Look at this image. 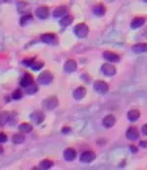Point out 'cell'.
Segmentation results:
<instances>
[{
  "mask_svg": "<svg viewBox=\"0 0 147 170\" xmlns=\"http://www.w3.org/2000/svg\"><path fill=\"white\" fill-rule=\"evenodd\" d=\"M88 32H89V29L84 23L78 24L77 26L74 28V34L79 38H83L85 37H87Z\"/></svg>",
  "mask_w": 147,
  "mask_h": 170,
  "instance_id": "obj_1",
  "label": "cell"
},
{
  "mask_svg": "<svg viewBox=\"0 0 147 170\" xmlns=\"http://www.w3.org/2000/svg\"><path fill=\"white\" fill-rule=\"evenodd\" d=\"M53 75L50 73L49 71H44L42 73H40V75L37 78V81L40 85L43 86H47V85L51 84L53 81Z\"/></svg>",
  "mask_w": 147,
  "mask_h": 170,
  "instance_id": "obj_2",
  "label": "cell"
},
{
  "mask_svg": "<svg viewBox=\"0 0 147 170\" xmlns=\"http://www.w3.org/2000/svg\"><path fill=\"white\" fill-rule=\"evenodd\" d=\"M58 98L56 97H47L46 99H44L43 101V106L45 109H47V110H53L54 108H56L58 106Z\"/></svg>",
  "mask_w": 147,
  "mask_h": 170,
  "instance_id": "obj_3",
  "label": "cell"
},
{
  "mask_svg": "<svg viewBox=\"0 0 147 170\" xmlns=\"http://www.w3.org/2000/svg\"><path fill=\"white\" fill-rule=\"evenodd\" d=\"M93 88L97 93L101 94H105L107 93L109 91V86L107 83H105L103 81H96L93 84Z\"/></svg>",
  "mask_w": 147,
  "mask_h": 170,
  "instance_id": "obj_4",
  "label": "cell"
},
{
  "mask_svg": "<svg viewBox=\"0 0 147 170\" xmlns=\"http://www.w3.org/2000/svg\"><path fill=\"white\" fill-rule=\"evenodd\" d=\"M44 119H45V114L40 110H37L30 114V120L37 125L41 124L44 121Z\"/></svg>",
  "mask_w": 147,
  "mask_h": 170,
  "instance_id": "obj_5",
  "label": "cell"
},
{
  "mask_svg": "<svg viewBox=\"0 0 147 170\" xmlns=\"http://www.w3.org/2000/svg\"><path fill=\"white\" fill-rule=\"evenodd\" d=\"M96 157V154L92 151H87L82 153L80 156V161L83 163H90L92 162Z\"/></svg>",
  "mask_w": 147,
  "mask_h": 170,
  "instance_id": "obj_6",
  "label": "cell"
},
{
  "mask_svg": "<svg viewBox=\"0 0 147 170\" xmlns=\"http://www.w3.org/2000/svg\"><path fill=\"white\" fill-rule=\"evenodd\" d=\"M101 71H102V73L105 75V76L111 77V76H114V75L116 74V68L112 64L105 63L102 66V68H101Z\"/></svg>",
  "mask_w": 147,
  "mask_h": 170,
  "instance_id": "obj_7",
  "label": "cell"
},
{
  "mask_svg": "<svg viewBox=\"0 0 147 170\" xmlns=\"http://www.w3.org/2000/svg\"><path fill=\"white\" fill-rule=\"evenodd\" d=\"M35 15H37L39 19L45 20L49 16V9L46 6H40L37 9V11H35Z\"/></svg>",
  "mask_w": 147,
  "mask_h": 170,
  "instance_id": "obj_8",
  "label": "cell"
},
{
  "mask_svg": "<svg viewBox=\"0 0 147 170\" xmlns=\"http://www.w3.org/2000/svg\"><path fill=\"white\" fill-rule=\"evenodd\" d=\"M63 156L67 161H73L74 159L77 157V152H75V149L72 148H66L64 151Z\"/></svg>",
  "mask_w": 147,
  "mask_h": 170,
  "instance_id": "obj_9",
  "label": "cell"
},
{
  "mask_svg": "<svg viewBox=\"0 0 147 170\" xmlns=\"http://www.w3.org/2000/svg\"><path fill=\"white\" fill-rule=\"evenodd\" d=\"M41 41L47 44H54L57 42V37L54 34H44L41 36Z\"/></svg>",
  "mask_w": 147,
  "mask_h": 170,
  "instance_id": "obj_10",
  "label": "cell"
},
{
  "mask_svg": "<svg viewBox=\"0 0 147 170\" xmlns=\"http://www.w3.org/2000/svg\"><path fill=\"white\" fill-rule=\"evenodd\" d=\"M126 138L130 139V141H136L139 138V133L138 130L135 127H130L129 130L126 131Z\"/></svg>",
  "mask_w": 147,
  "mask_h": 170,
  "instance_id": "obj_11",
  "label": "cell"
},
{
  "mask_svg": "<svg viewBox=\"0 0 147 170\" xmlns=\"http://www.w3.org/2000/svg\"><path fill=\"white\" fill-rule=\"evenodd\" d=\"M103 56L107 61L112 62V63H117L120 61V56L118 55V54L111 52V51H105L103 53Z\"/></svg>",
  "mask_w": 147,
  "mask_h": 170,
  "instance_id": "obj_12",
  "label": "cell"
},
{
  "mask_svg": "<svg viewBox=\"0 0 147 170\" xmlns=\"http://www.w3.org/2000/svg\"><path fill=\"white\" fill-rule=\"evenodd\" d=\"M64 70L66 73H73L77 70V62L75 60L70 59L64 65Z\"/></svg>",
  "mask_w": 147,
  "mask_h": 170,
  "instance_id": "obj_13",
  "label": "cell"
},
{
  "mask_svg": "<svg viewBox=\"0 0 147 170\" xmlns=\"http://www.w3.org/2000/svg\"><path fill=\"white\" fill-rule=\"evenodd\" d=\"M85 94H87V89L83 87H79L78 89H75L74 93H73V97L75 99H77V101H80V99H83Z\"/></svg>",
  "mask_w": 147,
  "mask_h": 170,
  "instance_id": "obj_14",
  "label": "cell"
},
{
  "mask_svg": "<svg viewBox=\"0 0 147 170\" xmlns=\"http://www.w3.org/2000/svg\"><path fill=\"white\" fill-rule=\"evenodd\" d=\"M66 15H67V8L65 6H59L53 11L54 18H63Z\"/></svg>",
  "mask_w": 147,
  "mask_h": 170,
  "instance_id": "obj_15",
  "label": "cell"
},
{
  "mask_svg": "<svg viewBox=\"0 0 147 170\" xmlns=\"http://www.w3.org/2000/svg\"><path fill=\"white\" fill-rule=\"evenodd\" d=\"M133 51L136 54H139V53H144L147 52V43H137L135 45L133 46Z\"/></svg>",
  "mask_w": 147,
  "mask_h": 170,
  "instance_id": "obj_16",
  "label": "cell"
},
{
  "mask_svg": "<svg viewBox=\"0 0 147 170\" xmlns=\"http://www.w3.org/2000/svg\"><path fill=\"white\" fill-rule=\"evenodd\" d=\"M116 123V118L113 115H107L104 119H103V126L105 128H111L114 126Z\"/></svg>",
  "mask_w": 147,
  "mask_h": 170,
  "instance_id": "obj_17",
  "label": "cell"
},
{
  "mask_svg": "<svg viewBox=\"0 0 147 170\" xmlns=\"http://www.w3.org/2000/svg\"><path fill=\"white\" fill-rule=\"evenodd\" d=\"M33 83V79L32 77V75L29 74H25V76L21 79V82H20V85L23 88H26L28 86H29L30 84Z\"/></svg>",
  "mask_w": 147,
  "mask_h": 170,
  "instance_id": "obj_18",
  "label": "cell"
},
{
  "mask_svg": "<svg viewBox=\"0 0 147 170\" xmlns=\"http://www.w3.org/2000/svg\"><path fill=\"white\" fill-rule=\"evenodd\" d=\"M145 23V19L142 18V17H136L134 18L133 21L130 23V26L133 29H137V28H140L142 25Z\"/></svg>",
  "mask_w": 147,
  "mask_h": 170,
  "instance_id": "obj_19",
  "label": "cell"
},
{
  "mask_svg": "<svg viewBox=\"0 0 147 170\" xmlns=\"http://www.w3.org/2000/svg\"><path fill=\"white\" fill-rule=\"evenodd\" d=\"M106 12V8L103 4H97L93 7V13L96 16H103Z\"/></svg>",
  "mask_w": 147,
  "mask_h": 170,
  "instance_id": "obj_20",
  "label": "cell"
},
{
  "mask_svg": "<svg viewBox=\"0 0 147 170\" xmlns=\"http://www.w3.org/2000/svg\"><path fill=\"white\" fill-rule=\"evenodd\" d=\"M139 117H140V113L138 110H136V109H133V110L129 111V113H128V118L131 122L136 121Z\"/></svg>",
  "mask_w": 147,
  "mask_h": 170,
  "instance_id": "obj_21",
  "label": "cell"
},
{
  "mask_svg": "<svg viewBox=\"0 0 147 170\" xmlns=\"http://www.w3.org/2000/svg\"><path fill=\"white\" fill-rule=\"evenodd\" d=\"M10 120V114L7 111H3L0 114V127H3L4 125H6Z\"/></svg>",
  "mask_w": 147,
  "mask_h": 170,
  "instance_id": "obj_22",
  "label": "cell"
},
{
  "mask_svg": "<svg viewBox=\"0 0 147 170\" xmlns=\"http://www.w3.org/2000/svg\"><path fill=\"white\" fill-rule=\"evenodd\" d=\"M74 21V18L72 16H69V15H66L62 19L60 20V25L62 27H68L69 25L72 24V22Z\"/></svg>",
  "mask_w": 147,
  "mask_h": 170,
  "instance_id": "obj_23",
  "label": "cell"
},
{
  "mask_svg": "<svg viewBox=\"0 0 147 170\" xmlns=\"http://www.w3.org/2000/svg\"><path fill=\"white\" fill-rule=\"evenodd\" d=\"M19 130L22 133H25V134H26V133H29V132L33 131V126L29 123H22L19 126Z\"/></svg>",
  "mask_w": 147,
  "mask_h": 170,
  "instance_id": "obj_24",
  "label": "cell"
},
{
  "mask_svg": "<svg viewBox=\"0 0 147 170\" xmlns=\"http://www.w3.org/2000/svg\"><path fill=\"white\" fill-rule=\"evenodd\" d=\"M37 89H38L37 85L34 84V83L30 84L29 86H28V87L25 88V91H26V93H28V94H33V93H35L37 92Z\"/></svg>",
  "mask_w": 147,
  "mask_h": 170,
  "instance_id": "obj_25",
  "label": "cell"
},
{
  "mask_svg": "<svg viewBox=\"0 0 147 170\" xmlns=\"http://www.w3.org/2000/svg\"><path fill=\"white\" fill-rule=\"evenodd\" d=\"M32 21H33V16L29 14H27V15H24V16L21 18V20H20V24H21V26L25 27Z\"/></svg>",
  "mask_w": 147,
  "mask_h": 170,
  "instance_id": "obj_26",
  "label": "cell"
},
{
  "mask_svg": "<svg viewBox=\"0 0 147 170\" xmlns=\"http://www.w3.org/2000/svg\"><path fill=\"white\" fill-rule=\"evenodd\" d=\"M12 142L16 144H20L25 142V136L23 134H15L12 138Z\"/></svg>",
  "mask_w": 147,
  "mask_h": 170,
  "instance_id": "obj_27",
  "label": "cell"
},
{
  "mask_svg": "<svg viewBox=\"0 0 147 170\" xmlns=\"http://www.w3.org/2000/svg\"><path fill=\"white\" fill-rule=\"evenodd\" d=\"M53 162L49 159H44L41 162L39 163V168L40 169H50L53 166Z\"/></svg>",
  "mask_w": 147,
  "mask_h": 170,
  "instance_id": "obj_28",
  "label": "cell"
},
{
  "mask_svg": "<svg viewBox=\"0 0 147 170\" xmlns=\"http://www.w3.org/2000/svg\"><path fill=\"white\" fill-rule=\"evenodd\" d=\"M28 4L24 1H21L18 3V11L19 13H26L28 11Z\"/></svg>",
  "mask_w": 147,
  "mask_h": 170,
  "instance_id": "obj_29",
  "label": "cell"
},
{
  "mask_svg": "<svg viewBox=\"0 0 147 170\" xmlns=\"http://www.w3.org/2000/svg\"><path fill=\"white\" fill-rule=\"evenodd\" d=\"M23 97V93L21 89H16V91H14V93H12V98L15 99V101H18V99H21Z\"/></svg>",
  "mask_w": 147,
  "mask_h": 170,
  "instance_id": "obj_30",
  "label": "cell"
},
{
  "mask_svg": "<svg viewBox=\"0 0 147 170\" xmlns=\"http://www.w3.org/2000/svg\"><path fill=\"white\" fill-rule=\"evenodd\" d=\"M32 69L34 70V71H38V70H40L42 67H43V62H33L32 66Z\"/></svg>",
  "mask_w": 147,
  "mask_h": 170,
  "instance_id": "obj_31",
  "label": "cell"
},
{
  "mask_svg": "<svg viewBox=\"0 0 147 170\" xmlns=\"http://www.w3.org/2000/svg\"><path fill=\"white\" fill-rule=\"evenodd\" d=\"M34 62V58H30V59H25L24 61H23V63L26 65V66H29V67H30L33 65V63Z\"/></svg>",
  "mask_w": 147,
  "mask_h": 170,
  "instance_id": "obj_32",
  "label": "cell"
},
{
  "mask_svg": "<svg viewBox=\"0 0 147 170\" xmlns=\"http://www.w3.org/2000/svg\"><path fill=\"white\" fill-rule=\"evenodd\" d=\"M7 141V136L4 133H0V144H3Z\"/></svg>",
  "mask_w": 147,
  "mask_h": 170,
  "instance_id": "obj_33",
  "label": "cell"
},
{
  "mask_svg": "<svg viewBox=\"0 0 147 170\" xmlns=\"http://www.w3.org/2000/svg\"><path fill=\"white\" fill-rule=\"evenodd\" d=\"M142 133L145 135V136H147V124L143 125V127H142Z\"/></svg>",
  "mask_w": 147,
  "mask_h": 170,
  "instance_id": "obj_34",
  "label": "cell"
},
{
  "mask_svg": "<svg viewBox=\"0 0 147 170\" xmlns=\"http://www.w3.org/2000/svg\"><path fill=\"white\" fill-rule=\"evenodd\" d=\"M62 132L65 134V133H69L70 132V128H68V127H65L63 130H62Z\"/></svg>",
  "mask_w": 147,
  "mask_h": 170,
  "instance_id": "obj_35",
  "label": "cell"
},
{
  "mask_svg": "<svg viewBox=\"0 0 147 170\" xmlns=\"http://www.w3.org/2000/svg\"><path fill=\"white\" fill-rule=\"evenodd\" d=\"M140 146H141V147H144V148H146V147H147V142L141 141V142H140Z\"/></svg>",
  "mask_w": 147,
  "mask_h": 170,
  "instance_id": "obj_36",
  "label": "cell"
},
{
  "mask_svg": "<svg viewBox=\"0 0 147 170\" xmlns=\"http://www.w3.org/2000/svg\"><path fill=\"white\" fill-rule=\"evenodd\" d=\"M130 149L133 151V152H137V148H136L135 147H133V146L130 147Z\"/></svg>",
  "mask_w": 147,
  "mask_h": 170,
  "instance_id": "obj_37",
  "label": "cell"
},
{
  "mask_svg": "<svg viewBox=\"0 0 147 170\" xmlns=\"http://www.w3.org/2000/svg\"><path fill=\"white\" fill-rule=\"evenodd\" d=\"M3 152H4V148H3V147L1 146V144H0V156L3 153Z\"/></svg>",
  "mask_w": 147,
  "mask_h": 170,
  "instance_id": "obj_38",
  "label": "cell"
},
{
  "mask_svg": "<svg viewBox=\"0 0 147 170\" xmlns=\"http://www.w3.org/2000/svg\"><path fill=\"white\" fill-rule=\"evenodd\" d=\"M15 1H16V0H4V2H7V3H12Z\"/></svg>",
  "mask_w": 147,
  "mask_h": 170,
  "instance_id": "obj_39",
  "label": "cell"
},
{
  "mask_svg": "<svg viewBox=\"0 0 147 170\" xmlns=\"http://www.w3.org/2000/svg\"><path fill=\"white\" fill-rule=\"evenodd\" d=\"M144 1H145V2H147V0H144Z\"/></svg>",
  "mask_w": 147,
  "mask_h": 170,
  "instance_id": "obj_40",
  "label": "cell"
}]
</instances>
